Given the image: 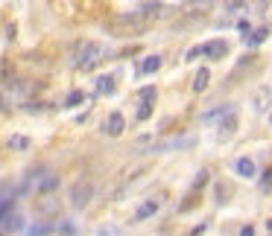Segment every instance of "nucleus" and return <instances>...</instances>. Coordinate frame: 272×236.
Here are the masks:
<instances>
[{
  "label": "nucleus",
  "instance_id": "obj_20",
  "mask_svg": "<svg viewBox=\"0 0 272 236\" xmlns=\"http://www.w3.org/2000/svg\"><path fill=\"white\" fill-rule=\"evenodd\" d=\"M120 233H123V227H120V224H103L94 236H120Z\"/></svg>",
  "mask_w": 272,
  "mask_h": 236
},
{
  "label": "nucleus",
  "instance_id": "obj_9",
  "mask_svg": "<svg viewBox=\"0 0 272 236\" xmlns=\"http://www.w3.org/2000/svg\"><path fill=\"white\" fill-rule=\"evenodd\" d=\"M225 53H228V44L225 41H208V44H202V56H208V59H223Z\"/></svg>",
  "mask_w": 272,
  "mask_h": 236
},
{
  "label": "nucleus",
  "instance_id": "obj_15",
  "mask_svg": "<svg viewBox=\"0 0 272 236\" xmlns=\"http://www.w3.org/2000/svg\"><path fill=\"white\" fill-rule=\"evenodd\" d=\"M266 35H269V26H258V29L246 38V47H258L260 41H266Z\"/></svg>",
  "mask_w": 272,
  "mask_h": 236
},
{
  "label": "nucleus",
  "instance_id": "obj_1",
  "mask_svg": "<svg viewBox=\"0 0 272 236\" xmlns=\"http://www.w3.org/2000/svg\"><path fill=\"white\" fill-rule=\"evenodd\" d=\"M106 53H108V47L100 44V41H79L71 61H73V67H79V70H91L94 64H100L106 59Z\"/></svg>",
  "mask_w": 272,
  "mask_h": 236
},
{
  "label": "nucleus",
  "instance_id": "obj_21",
  "mask_svg": "<svg viewBox=\"0 0 272 236\" xmlns=\"http://www.w3.org/2000/svg\"><path fill=\"white\" fill-rule=\"evenodd\" d=\"M138 96H141V102H143V105H153V102H155V88H143V91H141Z\"/></svg>",
  "mask_w": 272,
  "mask_h": 236
},
{
  "label": "nucleus",
  "instance_id": "obj_17",
  "mask_svg": "<svg viewBox=\"0 0 272 236\" xmlns=\"http://www.w3.org/2000/svg\"><path fill=\"white\" fill-rule=\"evenodd\" d=\"M53 230H56V222H38V224L29 227V236H47V233H53Z\"/></svg>",
  "mask_w": 272,
  "mask_h": 236
},
{
  "label": "nucleus",
  "instance_id": "obj_27",
  "mask_svg": "<svg viewBox=\"0 0 272 236\" xmlns=\"http://www.w3.org/2000/svg\"><path fill=\"white\" fill-rule=\"evenodd\" d=\"M205 230H208V224L202 222V224H196V227H193V230H190V233H193V236H199V233H205Z\"/></svg>",
  "mask_w": 272,
  "mask_h": 236
},
{
  "label": "nucleus",
  "instance_id": "obj_28",
  "mask_svg": "<svg viewBox=\"0 0 272 236\" xmlns=\"http://www.w3.org/2000/svg\"><path fill=\"white\" fill-rule=\"evenodd\" d=\"M240 236H255V227H252V224H246V227L240 230Z\"/></svg>",
  "mask_w": 272,
  "mask_h": 236
},
{
  "label": "nucleus",
  "instance_id": "obj_24",
  "mask_svg": "<svg viewBox=\"0 0 272 236\" xmlns=\"http://www.w3.org/2000/svg\"><path fill=\"white\" fill-rule=\"evenodd\" d=\"M272 187V166L263 172V178H260V189H269Z\"/></svg>",
  "mask_w": 272,
  "mask_h": 236
},
{
  "label": "nucleus",
  "instance_id": "obj_18",
  "mask_svg": "<svg viewBox=\"0 0 272 236\" xmlns=\"http://www.w3.org/2000/svg\"><path fill=\"white\" fill-rule=\"evenodd\" d=\"M114 91V76H100L97 79V94H111Z\"/></svg>",
  "mask_w": 272,
  "mask_h": 236
},
{
  "label": "nucleus",
  "instance_id": "obj_16",
  "mask_svg": "<svg viewBox=\"0 0 272 236\" xmlns=\"http://www.w3.org/2000/svg\"><path fill=\"white\" fill-rule=\"evenodd\" d=\"M208 82H211V70H208V67H202V70L193 76V91H205Z\"/></svg>",
  "mask_w": 272,
  "mask_h": 236
},
{
  "label": "nucleus",
  "instance_id": "obj_19",
  "mask_svg": "<svg viewBox=\"0 0 272 236\" xmlns=\"http://www.w3.org/2000/svg\"><path fill=\"white\" fill-rule=\"evenodd\" d=\"M56 230H59L62 236H73L76 233V222H73V219H62V222L56 224Z\"/></svg>",
  "mask_w": 272,
  "mask_h": 236
},
{
  "label": "nucleus",
  "instance_id": "obj_3",
  "mask_svg": "<svg viewBox=\"0 0 272 236\" xmlns=\"http://www.w3.org/2000/svg\"><path fill=\"white\" fill-rule=\"evenodd\" d=\"M269 108H272V88L269 85H260L255 91V96H252V111L255 114H266Z\"/></svg>",
  "mask_w": 272,
  "mask_h": 236
},
{
  "label": "nucleus",
  "instance_id": "obj_2",
  "mask_svg": "<svg viewBox=\"0 0 272 236\" xmlns=\"http://www.w3.org/2000/svg\"><path fill=\"white\" fill-rule=\"evenodd\" d=\"M91 199H94V184H91V181H76V184L71 187V204L76 207V210L88 207Z\"/></svg>",
  "mask_w": 272,
  "mask_h": 236
},
{
  "label": "nucleus",
  "instance_id": "obj_12",
  "mask_svg": "<svg viewBox=\"0 0 272 236\" xmlns=\"http://www.w3.org/2000/svg\"><path fill=\"white\" fill-rule=\"evenodd\" d=\"M234 172L240 178H252V175H255V161H252V158H237Z\"/></svg>",
  "mask_w": 272,
  "mask_h": 236
},
{
  "label": "nucleus",
  "instance_id": "obj_22",
  "mask_svg": "<svg viewBox=\"0 0 272 236\" xmlns=\"http://www.w3.org/2000/svg\"><path fill=\"white\" fill-rule=\"evenodd\" d=\"M205 184H208V169H199V172H196V178H193V189L205 187Z\"/></svg>",
  "mask_w": 272,
  "mask_h": 236
},
{
  "label": "nucleus",
  "instance_id": "obj_5",
  "mask_svg": "<svg viewBox=\"0 0 272 236\" xmlns=\"http://www.w3.org/2000/svg\"><path fill=\"white\" fill-rule=\"evenodd\" d=\"M36 213H38V216H44L47 222H53V216L59 213V199H56V195H38Z\"/></svg>",
  "mask_w": 272,
  "mask_h": 236
},
{
  "label": "nucleus",
  "instance_id": "obj_4",
  "mask_svg": "<svg viewBox=\"0 0 272 236\" xmlns=\"http://www.w3.org/2000/svg\"><path fill=\"white\" fill-rule=\"evenodd\" d=\"M161 201H164V195H158V199H146L138 204V210H135V216H132V222H143V219H149V216H155V213L161 210Z\"/></svg>",
  "mask_w": 272,
  "mask_h": 236
},
{
  "label": "nucleus",
  "instance_id": "obj_23",
  "mask_svg": "<svg viewBox=\"0 0 272 236\" xmlns=\"http://www.w3.org/2000/svg\"><path fill=\"white\" fill-rule=\"evenodd\" d=\"M82 99H85V96L79 94V91H73V94L68 96V102H65V105H68V108H73V105H79V102H82Z\"/></svg>",
  "mask_w": 272,
  "mask_h": 236
},
{
  "label": "nucleus",
  "instance_id": "obj_7",
  "mask_svg": "<svg viewBox=\"0 0 272 236\" xmlns=\"http://www.w3.org/2000/svg\"><path fill=\"white\" fill-rule=\"evenodd\" d=\"M106 134H111V137H117V134H123V129H126V117L120 114V111H111L106 117Z\"/></svg>",
  "mask_w": 272,
  "mask_h": 236
},
{
  "label": "nucleus",
  "instance_id": "obj_8",
  "mask_svg": "<svg viewBox=\"0 0 272 236\" xmlns=\"http://www.w3.org/2000/svg\"><path fill=\"white\" fill-rule=\"evenodd\" d=\"M228 114H234V105H217V108H211V111H205L202 114V123L208 126V123H217V120H225Z\"/></svg>",
  "mask_w": 272,
  "mask_h": 236
},
{
  "label": "nucleus",
  "instance_id": "obj_11",
  "mask_svg": "<svg viewBox=\"0 0 272 236\" xmlns=\"http://www.w3.org/2000/svg\"><path fill=\"white\" fill-rule=\"evenodd\" d=\"M0 224H3L6 230H21V227H24V216H21V213H3V216H0Z\"/></svg>",
  "mask_w": 272,
  "mask_h": 236
},
{
  "label": "nucleus",
  "instance_id": "obj_25",
  "mask_svg": "<svg viewBox=\"0 0 272 236\" xmlns=\"http://www.w3.org/2000/svg\"><path fill=\"white\" fill-rule=\"evenodd\" d=\"M153 117V105H141L138 108V120H149Z\"/></svg>",
  "mask_w": 272,
  "mask_h": 236
},
{
  "label": "nucleus",
  "instance_id": "obj_14",
  "mask_svg": "<svg viewBox=\"0 0 272 236\" xmlns=\"http://www.w3.org/2000/svg\"><path fill=\"white\" fill-rule=\"evenodd\" d=\"M158 67H161V56H146V59L138 64V70L141 73H155Z\"/></svg>",
  "mask_w": 272,
  "mask_h": 236
},
{
  "label": "nucleus",
  "instance_id": "obj_10",
  "mask_svg": "<svg viewBox=\"0 0 272 236\" xmlns=\"http://www.w3.org/2000/svg\"><path fill=\"white\" fill-rule=\"evenodd\" d=\"M234 131H237V117H234V114H228L225 120H220V131H217V137H220V140H231V137H234Z\"/></svg>",
  "mask_w": 272,
  "mask_h": 236
},
{
  "label": "nucleus",
  "instance_id": "obj_29",
  "mask_svg": "<svg viewBox=\"0 0 272 236\" xmlns=\"http://www.w3.org/2000/svg\"><path fill=\"white\" fill-rule=\"evenodd\" d=\"M266 230H269V236H272V219H269V222H266Z\"/></svg>",
  "mask_w": 272,
  "mask_h": 236
},
{
  "label": "nucleus",
  "instance_id": "obj_26",
  "mask_svg": "<svg viewBox=\"0 0 272 236\" xmlns=\"http://www.w3.org/2000/svg\"><path fill=\"white\" fill-rule=\"evenodd\" d=\"M196 56H202V44H199V47H190V53H188V61H193Z\"/></svg>",
  "mask_w": 272,
  "mask_h": 236
},
{
  "label": "nucleus",
  "instance_id": "obj_6",
  "mask_svg": "<svg viewBox=\"0 0 272 236\" xmlns=\"http://www.w3.org/2000/svg\"><path fill=\"white\" fill-rule=\"evenodd\" d=\"M56 187H59V175H53V172H44V175L36 181L33 192H38V195H50V192H53Z\"/></svg>",
  "mask_w": 272,
  "mask_h": 236
},
{
  "label": "nucleus",
  "instance_id": "obj_13",
  "mask_svg": "<svg viewBox=\"0 0 272 236\" xmlns=\"http://www.w3.org/2000/svg\"><path fill=\"white\" fill-rule=\"evenodd\" d=\"M6 146H9L12 152H24V149H29V137H24V134H12V137L6 140Z\"/></svg>",
  "mask_w": 272,
  "mask_h": 236
}]
</instances>
